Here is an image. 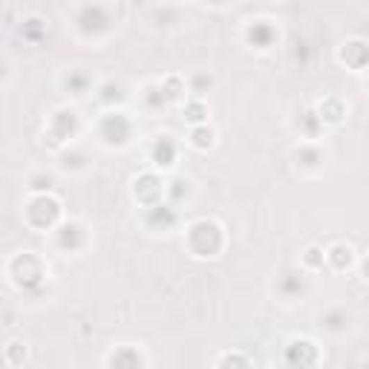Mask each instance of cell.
<instances>
[{
  "label": "cell",
  "instance_id": "cell-1",
  "mask_svg": "<svg viewBox=\"0 0 369 369\" xmlns=\"http://www.w3.org/2000/svg\"><path fill=\"white\" fill-rule=\"evenodd\" d=\"M99 136L104 139V145H127L133 136V124L124 113H107L99 124Z\"/></svg>",
  "mask_w": 369,
  "mask_h": 369
},
{
  "label": "cell",
  "instance_id": "cell-2",
  "mask_svg": "<svg viewBox=\"0 0 369 369\" xmlns=\"http://www.w3.org/2000/svg\"><path fill=\"white\" fill-rule=\"evenodd\" d=\"M113 26V15L107 12V6L101 3H87L81 12H79V29L84 35H104L107 29Z\"/></svg>",
  "mask_w": 369,
  "mask_h": 369
},
{
  "label": "cell",
  "instance_id": "cell-3",
  "mask_svg": "<svg viewBox=\"0 0 369 369\" xmlns=\"http://www.w3.org/2000/svg\"><path fill=\"white\" fill-rule=\"evenodd\" d=\"M274 291L283 300H300L309 291V277L303 274V271H297V268H288V271H283V274L277 277Z\"/></svg>",
  "mask_w": 369,
  "mask_h": 369
},
{
  "label": "cell",
  "instance_id": "cell-4",
  "mask_svg": "<svg viewBox=\"0 0 369 369\" xmlns=\"http://www.w3.org/2000/svg\"><path fill=\"white\" fill-rule=\"evenodd\" d=\"M58 213H61V205H58L55 199H49L47 193L32 199V205L26 208V217H29V222H35V228H52Z\"/></svg>",
  "mask_w": 369,
  "mask_h": 369
},
{
  "label": "cell",
  "instance_id": "cell-5",
  "mask_svg": "<svg viewBox=\"0 0 369 369\" xmlns=\"http://www.w3.org/2000/svg\"><path fill=\"white\" fill-rule=\"evenodd\" d=\"M245 38H248V44L251 47H257V49H271L277 44V29L271 26V21H254L248 26V32H245Z\"/></svg>",
  "mask_w": 369,
  "mask_h": 369
},
{
  "label": "cell",
  "instance_id": "cell-6",
  "mask_svg": "<svg viewBox=\"0 0 369 369\" xmlns=\"http://www.w3.org/2000/svg\"><path fill=\"white\" fill-rule=\"evenodd\" d=\"M84 240H87V234H84V228L79 222H64L55 231V243L64 251H79L84 245Z\"/></svg>",
  "mask_w": 369,
  "mask_h": 369
},
{
  "label": "cell",
  "instance_id": "cell-7",
  "mask_svg": "<svg viewBox=\"0 0 369 369\" xmlns=\"http://www.w3.org/2000/svg\"><path fill=\"white\" fill-rule=\"evenodd\" d=\"M75 124H79V115H75L72 110H61L52 115V136L58 142H67L75 136Z\"/></svg>",
  "mask_w": 369,
  "mask_h": 369
},
{
  "label": "cell",
  "instance_id": "cell-8",
  "mask_svg": "<svg viewBox=\"0 0 369 369\" xmlns=\"http://www.w3.org/2000/svg\"><path fill=\"white\" fill-rule=\"evenodd\" d=\"M320 329L329 335H343L349 329V315L343 309H329V312L320 315Z\"/></svg>",
  "mask_w": 369,
  "mask_h": 369
},
{
  "label": "cell",
  "instance_id": "cell-9",
  "mask_svg": "<svg viewBox=\"0 0 369 369\" xmlns=\"http://www.w3.org/2000/svg\"><path fill=\"white\" fill-rule=\"evenodd\" d=\"M153 162L159 167H170L177 162V142L170 139V136H159L156 145H153Z\"/></svg>",
  "mask_w": 369,
  "mask_h": 369
},
{
  "label": "cell",
  "instance_id": "cell-10",
  "mask_svg": "<svg viewBox=\"0 0 369 369\" xmlns=\"http://www.w3.org/2000/svg\"><path fill=\"white\" fill-rule=\"evenodd\" d=\"M173 222H177V208L173 205H153V208H147V225L150 228H159L162 225V231L165 228H170Z\"/></svg>",
  "mask_w": 369,
  "mask_h": 369
},
{
  "label": "cell",
  "instance_id": "cell-11",
  "mask_svg": "<svg viewBox=\"0 0 369 369\" xmlns=\"http://www.w3.org/2000/svg\"><path fill=\"white\" fill-rule=\"evenodd\" d=\"M295 159H297V165H303V167H318L320 162H323V153L318 150V147H300L297 153H295Z\"/></svg>",
  "mask_w": 369,
  "mask_h": 369
},
{
  "label": "cell",
  "instance_id": "cell-12",
  "mask_svg": "<svg viewBox=\"0 0 369 369\" xmlns=\"http://www.w3.org/2000/svg\"><path fill=\"white\" fill-rule=\"evenodd\" d=\"M326 260L332 263L335 268H346L349 263H352V248H349V245H335V248L326 254Z\"/></svg>",
  "mask_w": 369,
  "mask_h": 369
},
{
  "label": "cell",
  "instance_id": "cell-13",
  "mask_svg": "<svg viewBox=\"0 0 369 369\" xmlns=\"http://www.w3.org/2000/svg\"><path fill=\"white\" fill-rule=\"evenodd\" d=\"M67 90H72L75 95H87V90H90V79L84 72H72L69 79H67Z\"/></svg>",
  "mask_w": 369,
  "mask_h": 369
},
{
  "label": "cell",
  "instance_id": "cell-14",
  "mask_svg": "<svg viewBox=\"0 0 369 369\" xmlns=\"http://www.w3.org/2000/svg\"><path fill=\"white\" fill-rule=\"evenodd\" d=\"M113 99H115V101H122V99H124V87L110 81V84L101 87V101H113Z\"/></svg>",
  "mask_w": 369,
  "mask_h": 369
},
{
  "label": "cell",
  "instance_id": "cell-15",
  "mask_svg": "<svg viewBox=\"0 0 369 369\" xmlns=\"http://www.w3.org/2000/svg\"><path fill=\"white\" fill-rule=\"evenodd\" d=\"M185 113H188V115H185V119H188V122H193V124H199V122H205V107H202V101H190Z\"/></svg>",
  "mask_w": 369,
  "mask_h": 369
},
{
  "label": "cell",
  "instance_id": "cell-16",
  "mask_svg": "<svg viewBox=\"0 0 369 369\" xmlns=\"http://www.w3.org/2000/svg\"><path fill=\"white\" fill-rule=\"evenodd\" d=\"M64 167L84 170L87 167V156H84V153H64Z\"/></svg>",
  "mask_w": 369,
  "mask_h": 369
},
{
  "label": "cell",
  "instance_id": "cell-17",
  "mask_svg": "<svg viewBox=\"0 0 369 369\" xmlns=\"http://www.w3.org/2000/svg\"><path fill=\"white\" fill-rule=\"evenodd\" d=\"M193 145H197V147H211V145H213V133H211L208 127L193 130Z\"/></svg>",
  "mask_w": 369,
  "mask_h": 369
},
{
  "label": "cell",
  "instance_id": "cell-18",
  "mask_svg": "<svg viewBox=\"0 0 369 369\" xmlns=\"http://www.w3.org/2000/svg\"><path fill=\"white\" fill-rule=\"evenodd\" d=\"M52 185H55V179L49 177V173H47V177H44V173H41V177H32V188H35V190H41V193H49Z\"/></svg>",
  "mask_w": 369,
  "mask_h": 369
},
{
  "label": "cell",
  "instance_id": "cell-19",
  "mask_svg": "<svg viewBox=\"0 0 369 369\" xmlns=\"http://www.w3.org/2000/svg\"><path fill=\"white\" fill-rule=\"evenodd\" d=\"M205 3H211V6H225L228 0H205Z\"/></svg>",
  "mask_w": 369,
  "mask_h": 369
},
{
  "label": "cell",
  "instance_id": "cell-20",
  "mask_svg": "<svg viewBox=\"0 0 369 369\" xmlns=\"http://www.w3.org/2000/svg\"><path fill=\"white\" fill-rule=\"evenodd\" d=\"M363 274H366V280H369V260L363 263Z\"/></svg>",
  "mask_w": 369,
  "mask_h": 369
}]
</instances>
